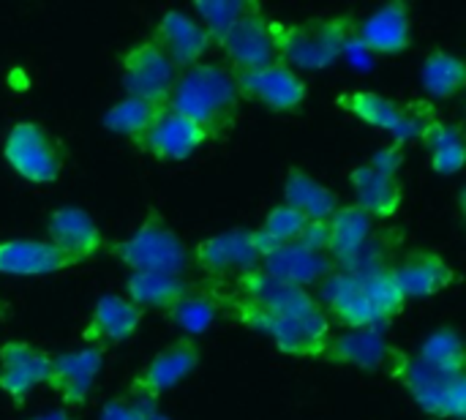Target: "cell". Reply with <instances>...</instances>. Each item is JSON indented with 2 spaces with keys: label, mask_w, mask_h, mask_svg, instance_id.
<instances>
[{
  "label": "cell",
  "mask_w": 466,
  "mask_h": 420,
  "mask_svg": "<svg viewBox=\"0 0 466 420\" xmlns=\"http://www.w3.org/2000/svg\"><path fill=\"white\" fill-rule=\"evenodd\" d=\"M235 74L221 63H197L175 79L167 107L194 120L208 137L227 134L240 112Z\"/></svg>",
  "instance_id": "6da1fadb"
},
{
  "label": "cell",
  "mask_w": 466,
  "mask_h": 420,
  "mask_svg": "<svg viewBox=\"0 0 466 420\" xmlns=\"http://www.w3.org/2000/svg\"><path fill=\"white\" fill-rule=\"evenodd\" d=\"M232 314L240 325L265 333L284 355L322 358L330 342V320L322 309L314 312H270L238 298Z\"/></svg>",
  "instance_id": "7a4b0ae2"
},
{
  "label": "cell",
  "mask_w": 466,
  "mask_h": 420,
  "mask_svg": "<svg viewBox=\"0 0 466 420\" xmlns=\"http://www.w3.org/2000/svg\"><path fill=\"white\" fill-rule=\"evenodd\" d=\"M358 22L350 14H333V16H311L295 25L281 27V44H279V60L284 66L303 68V71H325L333 66L350 38L355 36Z\"/></svg>",
  "instance_id": "3957f363"
},
{
  "label": "cell",
  "mask_w": 466,
  "mask_h": 420,
  "mask_svg": "<svg viewBox=\"0 0 466 420\" xmlns=\"http://www.w3.org/2000/svg\"><path fill=\"white\" fill-rule=\"evenodd\" d=\"M117 262L131 273H167L183 276L188 268V249L180 235L167 224L158 210H147V219L123 241L109 249Z\"/></svg>",
  "instance_id": "277c9868"
},
{
  "label": "cell",
  "mask_w": 466,
  "mask_h": 420,
  "mask_svg": "<svg viewBox=\"0 0 466 420\" xmlns=\"http://www.w3.org/2000/svg\"><path fill=\"white\" fill-rule=\"evenodd\" d=\"M388 369L407 388L412 402L431 418L464 420L466 415V374H451L420 364L415 355L393 353Z\"/></svg>",
  "instance_id": "5b68a950"
},
{
  "label": "cell",
  "mask_w": 466,
  "mask_h": 420,
  "mask_svg": "<svg viewBox=\"0 0 466 420\" xmlns=\"http://www.w3.org/2000/svg\"><path fill=\"white\" fill-rule=\"evenodd\" d=\"M336 104L355 115L358 120L388 131L399 145L401 142H415L423 139V134L437 123L434 107L431 104H399L388 96H380L374 90H347L336 98Z\"/></svg>",
  "instance_id": "8992f818"
},
{
  "label": "cell",
  "mask_w": 466,
  "mask_h": 420,
  "mask_svg": "<svg viewBox=\"0 0 466 420\" xmlns=\"http://www.w3.org/2000/svg\"><path fill=\"white\" fill-rule=\"evenodd\" d=\"M3 161L16 178L33 186H49L63 172V150L57 139L33 120H19L8 128L3 139Z\"/></svg>",
  "instance_id": "52a82bcc"
},
{
  "label": "cell",
  "mask_w": 466,
  "mask_h": 420,
  "mask_svg": "<svg viewBox=\"0 0 466 420\" xmlns=\"http://www.w3.org/2000/svg\"><path fill=\"white\" fill-rule=\"evenodd\" d=\"M284 22L270 19L265 11H254L238 19L224 36L216 38L218 49L227 57L229 71H251L279 60Z\"/></svg>",
  "instance_id": "ba28073f"
},
{
  "label": "cell",
  "mask_w": 466,
  "mask_h": 420,
  "mask_svg": "<svg viewBox=\"0 0 466 420\" xmlns=\"http://www.w3.org/2000/svg\"><path fill=\"white\" fill-rule=\"evenodd\" d=\"M120 68H123V90H126V96L156 104V107H167L169 93L175 87V79L180 74L161 55V49L150 38L134 44L123 55Z\"/></svg>",
  "instance_id": "9c48e42d"
},
{
  "label": "cell",
  "mask_w": 466,
  "mask_h": 420,
  "mask_svg": "<svg viewBox=\"0 0 466 420\" xmlns=\"http://www.w3.org/2000/svg\"><path fill=\"white\" fill-rule=\"evenodd\" d=\"M235 85L243 101H257L273 112H298L306 104L309 87L298 71L284 66L281 60L251 68V71H232Z\"/></svg>",
  "instance_id": "30bf717a"
},
{
  "label": "cell",
  "mask_w": 466,
  "mask_h": 420,
  "mask_svg": "<svg viewBox=\"0 0 466 420\" xmlns=\"http://www.w3.org/2000/svg\"><path fill=\"white\" fill-rule=\"evenodd\" d=\"M199 366V344L191 339H180L175 344H169L167 350H161L128 385V394L134 402H153L161 394H167L169 388L180 385L183 380H188Z\"/></svg>",
  "instance_id": "8fae6325"
},
{
  "label": "cell",
  "mask_w": 466,
  "mask_h": 420,
  "mask_svg": "<svg viewBox=\"0 0 466 420\" xmlns=\"http://www.w3.org/2000/svg\"><path fill=\"white\" fill-rule=\"evenodd\" d=\"M101 369H104V353L96 347L60 353V355H52L46 385L66 407L79 410L87 405Z\"/></svg>",
  "instance_id": "7c38bea8"
},
{
  "label": "cell",
  "mask_w": 466,
  "mask_h": 420,
  "mask_svg": "<svg viewBox=\"0 0 466 420\" xmlns=\"http://www.w3.org/2000/svg\"><path fill=\"white\" fill-rule=\"evenodd\" d=\"M210 137L194 120L183 118L180 112H175L169 107H161L156 120L145 131V137L137 142V148L158 161H186Z\"/></svg>",
  "instance_id": "4fadbf2b"
},
{
  "label": "cell",
  "mask_w": 466,
  "mask_h": 420,
  "mask_svg": "<svg viewBox=\"0 0 466 420\" xmlns=\"http://www.w3.org/2000/svg\"><path fill=\"white\" fill-rule=\"evenodd\" d=\"M150 41L161 49V55L177 71L202 63L208 49L213 46V38L208 36V30L197 19H191L188 14L175 11V8L161 14V19L153 27Z\"/></svg>",
  "instance_id": "5bb4252c"
},
{
  "label": "cell",
  "mask_w": 466,
  "mask_h": 420,
  "mask_svg": "<svg viewBox=\"0 0 466 420\" xmlns=\"http://www.w3.org/2000/svg\"><path fill=\"white\" fill-rule=\"evenodd\" d=\"M49 364L52 355L30 342L0 344V394L14 405H22L33 388L46 385Z\"/></svg>",
  "instance_id": "9a60e30c"
},
{
  "label": "cell",
  "mask_w": 466,
  "mask_h": 420,
  "mask_svg": "<svg viewBox=\"0 0 466 420\" xmlns=\"http://www.w3.org/2000/svg\"><path fill=\"white\" fill-rule=\"evenodd\" d=\"M194 262L210 276L246 273L259 268L254 230H229L199 241L194 246Z\"/></svg>",
  "instance_id": "2e32d148"
},
{
  "label": "cell",
  "mask_w": 466,
  "mask_h": 420,
  "mask_svg": "<svg viewBox=\"0 0 466 420\" xmlns=\"http://www.w3.org/2000/svg\"><path fill=\"white\" fill-rule=\"evenodd\" d=\"M79 265L46 238H8L0 241V273L5 276H52Z\"/></svg>",
  "instance_id": "e0dca14e"
},
{
  "label": "cell",
  "mask_w": 466,
  "mask_h": 420,
  "mask_svg": "<svg viewBox=\"0 0 466 420\" xmlns=\"http://www.w3.org/2000/svg\"><path fill=\"white\" fill-rule=\"evenodd\" d=\"M142 309H137L128 298L120 295H104L96 301L90 320L82 331V339L87 342V347H115L123 344L126 339H131L139 331L142 323Z\"/></svg>",
  "instance_id": "ac0fdd59"
},
{
  "label": "cell",
  "mask_w": 466,
  "mask_h": 420,
  "mask_svg": "<svg viewBox=\"0 0 466 420\" xmlns=\"http://www.w3.org/2000/svg\"><path fill=\"white\" fill-rule=\"evenodd\" d=\"M355 36L360 38V44L369 52L377 55H401L412 46V16H410V5L401 0H393L382 8H377L374 14H369Z\"/></svg>",
  "instance_id": "d6986e66"
},
{
  "label": "cell",
  "mask_w": 466,
  "mask_h": 420,
  "mask_svg": "<svg viewBox=\"0 0 466 420\" xmlns=\"http://www.w3.org/2000/svg\"><path fill=\"white\" fill-rule=\"evenodd\" d=\"M46 241L57 246L63 254L74 257L76 262H85L96 257V251L104 246V235L93 216L82 208H57L46 219Z\"/></svg>",
  "instance_id": "ffe728a7"
},
{
  "label": "cell",
  "mask_w": 466,
  "mask_h": 420,
  "mask_svg": "<svg viewBox=\"0 0 466 420\" xmlns=\"http://www.w3.org/2000/svg\"><path fill=\"white\" fill-rule=\"evenodd\" d=\"M393 276L404 292V298H431L448 290L456 282V271L437 251H410L393 265Z\"/></svg>",
  "instance_id": "44dd1931"
},
{
  "label": "cell",
  "mask_w": 466,
  "mask_h": 420,
  "mask_svg": "<svg viewBox=\"0 0 466 420\" xmlns=\"http://www.w3.org/2000/svg\"><path fill=\"white\" fill-rule=\"evenodd\" d=\"M259 271H265L268 276L279 282L309 290L311 284H322L336 271V262L325 251H311L295 243V246H281L273 254H268L259 262Z\"/></svg>",
  "instance_id": "7402d4cb"
},
{
  "label": "cell",
  "mask_w": 466,
  "mask_h": 420,
  "mask_svg": "<svg viewBox=\"0 0 466 420\" xmlns=\"http://www.w3.org/2000/svg\"><path fill=\"white\" fill-rule=\"evenodd\" d=\"M238 292L243 301L257 303V306L270 309V312H314V309H322V303L309 290L279 282L259 268L238 276Z\"/></svg>",
  "instance_id": "603a6c76"
},
{
  "label": "cell",
  "mask_w": 466,
  "mask_h": 420,
  "mask_svg": "<svg viewBox=\"0 0 466 420\" xmlns=\"http://www.w3.org/2000/svg\"><path fill=\"white\" fill-rule=\"evenodd\" d=\"M322 312L328 314V320L333 317L339 325L350 328V331H366V328H380L366 298L360 290L358 276L344 273V271H333L325 282H322Z\"/></svg>",
  "instance_id": "cb8c5ba5"
},
{
  "label": "cell",
  "mask_w": 466,
  "mask_h": 420,
  "mask_svg": "<svg viewBox=\"0 0 466 420\" xmlns=\"http://www.w3.org/2000/svg\"><path fill=\"white\" fill-rule=\"evenodd\" d=\"M350 186L358 197V208L366 210L374 221L377 219H396L404 205V186L399 178L380 172L377 167L358 164L350 172Z\"/></svg>",
  "instance_id": "d4e9b609"
},
{
  "label": "cell",
  "mask_w": 466,
  "mask_h": 420,
  "mask_svg": "<svg viewBox=\"0 0 466 420\" xmlns=\"http://www.w3.org/2000/svg\"><path fill=\"white\" fill-rule=\"evenodd\" d=\"M393 353L396 350L388 344V339L380 328H366V331H350L344 336L330 339L322 361L355 366L363 372H377L390 364Z\"/></svg>",
  "instance_id": "484cf974"
},
{
  "label": "cell",
  "mask_w": 466,
  "mask_h": 420,
  "mask_svg": "<svg viewBox=\"0 0 466 420\" xmlns=\"http://www.w3.org/2000/svg\"><path fill=\"white\" fill-rule=\"evenodd\" d=\"M325 238H328L325 251L339 265L374 238V219L358 205H339L325 219Z\"/></svg>",
  "instance_id": "4316f807"
},
{
  "label": "cell",
  "mask_w": 466,
  "mask_h": 420,
  "mask_svg": "<svg viewBox=\"0 0 466 420\" xmlns=\"http://www.w3.org/2000/svg\"><path fill=\"white\" fill-rule=\"evenodd\" d=\"M128 301L137 309H156V312H172L177 303H183L188 295H194L191 282L183 276H167V273H131L126 279Z\"/></svg>",
  "instance_id": "83f0119b"
},
{
  "label": "cell",
  "mask_w": 466,
  "mask_h": 420,
  "mask_svg": "<svg viewBox=\"0 0 466 420\" xmlns=\"http://www.w3.org/2000/svg\"><path fill=\"white\" fill-rule=\"evenodd\" d=\"M284 205L303 213L309 221H325L339 208V200L325 183L311 178L306 169L289 167L284 178Z\"/></svg>",
  "instance_id": "f1b7e54d"
},
{
  "label": "cell",
  "mask_w": 466,
  "mask_h": 420,
  "mask_svg": "<svg viewBox=\"0 0 466 420\" xmlns=\"http://www.w3.org/2000/svg\"><path fill=\"white\" fill-rule=\"evenodd\" d=\"M358 282H360L363 298H366V303H369V309H371L380 328L388 325L393 317H399L404 312L407 298H404V292H401V287H399V282L393 276V265L363 273V276H358Z\"/></svg>",
  "instance_id": "f546056e"
},
{
  "label": "cell",
  "mask_w": 466,
  "mask_h": 420,
  "mask_svg": "<svg viewBox=\"0 0 466 420\" xmlns=\"http://www.w3.org/2000/svg\"><path fill=\"white\" fill-rule=\"evenodd\" d=\"M420 82H423V90H426L431 98L448 101V98L459 96L461 87H464L466 63L459 55H453V52L434 49V52H429V57L423 60Z\"/></svg>",
  "instance_id": "4dcf8cb0"
},
{
  "label": "cell",
  "mask_w": 466,
  "mask_h": 420,
  "mask_svg": "<svg viewBox=\"0 0 466 420\" xmlns=\"http://www.w3.org/2000/svg\"><path fill=\"white\" fill-rule=\"evenodd\" d=\"M423 142L429 148V164L437 175H456L464 169L466 145L459 126L437 120L423 134Z\"/></svg>",
  "instance_id": "1f68e13d"
},
{
  "label": "cell",
  "mask_w": 466,
  "mask_h": 420,
  "mask_svg": "<svg viewBox=\"0 0 466 420\" xmlns=\"http://www.w3.org/2000/svg\"><path fill=\"white\" fill-rule=\"evenodd\" d=\"M158 109L161 107H156V104L126 96L104 112V128L117 137H126L137 145L145 137V131L150 128V123L156 120Z\"/></svg>",
  "instance_id": "d6a6232c"
},
{
  "label": "cell",
  "mask_w": 466,
  "mask_h": 420,
  "mask_svg": "<svg viewBox=\"0 0 466 420\" xmlns=\"http://www.w3.org/2000/svg\"><path fill=\"white\" fill-rule=\"evenodd\" d=\"M415 358L431 369L440 372H451V374H461L466 366L464 342L453 328H440L434 331L415 353Z\"/></svg>",
  "instance_id": "836d02e7"
},
{
  "label": "cell",
  "mask_w": 466,
  "mask_h": 420,
  "mask_svg": "<svg viewBox=\"0 0 466 420\" xmlns=\"http://www.w3.org/2000/svg\"><path fill=\"white\" fill-rule=\"evenodd\" d=\"M194 11L199 16L197 22L208 30V36L216 44V38L224 36L238 19L254 14V11H262V5L257 0H205V3H197Z\"/></svg>",
  "instance_id": "e575fe53"
},
{
  "label": "cell",
  "mask_w": 466,
  "mask_h": 420,
  "mask_svg": "<svg viewBox=\"0 0 466 420\" xmlns=\"http://www.w3.org/2000/svg\"><path fill=\"white\" fill-rule=\"evenodd\" d=\"M309 219L303 216V213H298V210H292L289 205H276L268 216H265V221H262V232H268L279 246H295V243H300V238L306 235V230H309Z\"/></svg>",
  "instance_id": "d590c367"
},
{
  "label": "cell",
  "mask_w": 466,
  "mask_h": 420,
  "mask_svg": "<svg viewBox=\"0 0 466 420\" xmlns=\"http://www.w3.org/2000/svg\"><path fill=\"white\" fill-rule=\"evenodd\" d=\"M169 317L186 333H205L216 323V303L202 295H188L183 303H177L169 312Z\"/></svg>",
  "instance_id": "8d00e7d4"
},
{
  "label": "cell",
  "mask_w": 466,
  "mask_h": 420,
  "mask_svg": "<svg viewBox=\"0 0 466 420\" xmlns=\"http://www.w3.org/2000/svg\"><path fill=\"white\" fill-rule=\"evenodd\" d=\"M153 407L147 402H112L104 410V420H142Z\"/></svg>",
  "instance_id": "74e56055"
},
{
  "label": "cell",
  "mask_w": 466,
  "mask_h": 420,
  "mask_svg": "<svg viewBox=\"0 0 466 420\" xmlns=\"http://www.w3.org/2000/svg\"><path fill=\"white\" fill-rule=\"evenodd\" d=\"M369 164L377 167L380 172H388V175L396 178L399 169H401V164H404V153H401V148H382V150H377L369 159Z\"/></svg>",
  "instance_id": "f35d334b"
},
{
  "label": "cell",
  "mask_w": 466,
  "mask_h": 420,
  "mask_svg": "<svg viewBox=\"0 0 466 420\" xmlns=\"http://www.w3.org/2000/svg\"><path fill=\"white\" fill-rule=\"evenodd\" d=\"M33 420H71V415L63 413V410H52V413H44V415H38V418Z\"/></svg>",
  "instance_id": "ab89813d"
},
{
  "label": "cell",
  "mask_w": 466,
  "mask_h": 420,
  "mask_svg": "<svg viewBox=\"0 0 466 420\" xmlns=\"http://www.w3.org/2000/svg\"><path fill=\"white\" fill-rule=\"evenodd\" d=\"M142 420H169V418H167V415H161V413H156V410H150V413H147Z\"/></svg>",
  "instance_id": "60d3db41"
}]
</instances>
